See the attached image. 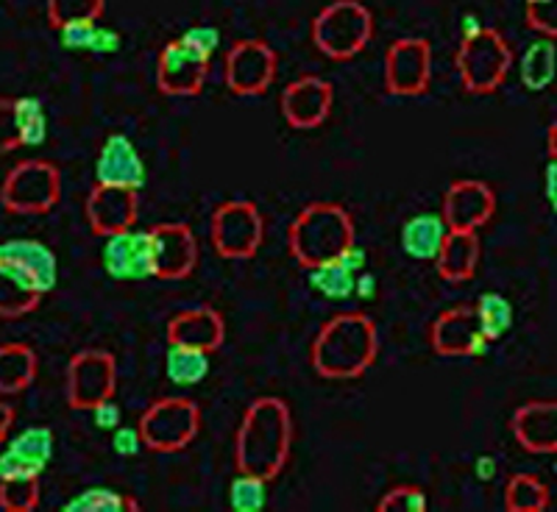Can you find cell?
Masks as SVG:
<instances>
[{"label": "cell", "instance_id": "obj_1", "mask_svg": "<svg viewBox=\"0 0 557 512\" xmlns=\"http://www.w3.org/2000/svg\"><path fill=\"white\" fill-rule=\"evenodd\" d=\"M290 404L276 396H260L246 407L235 435V469L253 474L271 485L287 469L293 451Z\"/></svg>", "mask_w": 557, "mask_h": 512}, {"label": "cell", "instance_id": "obj_2", "mask_svg": "<svg viewBox=\"0 0 557 512\" xmlns=\"http://www.w3.org/2000/svg\"><path fill=\"white\" fill-rule=\"evenodd\" d=\"M380 360V329L366 312H337L310 346V365L321 379H362Z\"/></svg>", "mask_w": 557, "mask_h": 512}, {"label": "cell", "instance_id": "obj_3", "mask_svg": "<svg viewBox=\"0 0 557 512\" xmlns=\"http://www.w3.org/2000/svg\"><path fill=\"white\" fill-rule=\"evenodd\" d=\"M357 242L355 217L343 203L312 201L298 209L287 228V248L305 271L341 260Z\"/></svg>", "mask_w": 557, "mask_h": 512}, {"label": "cell", "instance_id": "obj_4", "mask_svg": "<svg viewBox=\"0 0 557 512\" xmlns=\"http://www.w3.org/2000/svg\"><path fill=\"white\" fill-rule=\"evenodd\" d=\"M374 14L360 0H332L312 17V45L330 62H351L374 37Z\"/></svg>", "mask_w": 557, "mask_h": 512}, {"label": "cell", "instance_id": "obj_5", "mask_svg": "<svg viewBox=\"0 0 557 512\" xmlns=\"http://www.w3.org/2000/svg\"><path fill=\"white\" fill-rule=\"evenodd\" d=\"M455 67L469 96H494L513 70V48L499 28L482 26L476 34L460 39Z\"/></svg>", "mask_w": 557, "mask_h": 512}, {"label": "cell", "instance_id": "obj_6", "mask_svg": "<svg viewBox=\"0 0 557 512\" xmlns=\"http://www.w3.org/2000/svg\"><path fill=\"white\" fill-rule=\"evenodd\" d=\"M62 201V171L51 159H23L0 184V207L12 215H48Z\"/></svg>", "mask_w": 557, "mask_h": 512}, {"label": "cell", "instance_id": "obj_7", "mask_svg": "<svg viewBox=\"0 0 557 512\" xmlns=\"http://www.w3.org/2000/svg\"><path fill=\"white\" fill-rule=\"evenodd\" d=\"M146 451L153 454H178L201 432V407L184 396H165L148 407L137 421Z\"/></svg>", "mask_w": 557, "mask_h": 512}, {"label": "cell", "instance_id": "obj_8", "mask_svg": "<svg viewBox=\"0 0 557 512\" xmlns=\"http://www.w3.org/2000/svg\"><path fill=\"white\" fill-rule=\"evenodd\" d=\"M209 242L223 260H253L265 242V217L246 198H232L215 207L209 217Z\"/></svg>", "mask_w": 557, "mask_h": 512}, {"label": "cell", "instance_id": "obj_9", "mask_svg": "<svg viewBox=\"0 0 557 512\" xmlns=\"http://www.w3.org/2000/svg\"><path fill=\"white\" fill-rule=\"evenodd\" d=\"M117 396V360L107 348H84L70 357L64 371V399L70 410L92 412Z\"/></svg>", "mask_w": 557, "mask_h": 512}, {"label": "cell", "instance_id": "obj_10", "mask_svg": "<svg viewBox=\"0 0 557 512\" xmlns=\"http://www.w3.org/2000/svg\"><path fill=\"white\" fill-rule=\"evenodd\" d=\"M278 73V53L265 39H240L223 57V84L237 98H262Z\"/></svg>", "mask_w": 557, "mask_h": 512}, {"label": "cell", "instance_id": "obj_11", "mask_svg": "<svg viewBox=\"0 0 557 512\" xmlns=\"http://www.w3.org/2000/svg\"><path fill=\"white\" fill-rule=\"evenodd\" d=\"M209 70L212 57L184 37L171 39L157 57V89L168 98H198L209 82Z\"/></svg>", "mask_w": 557, "mask_h": 512}, {"label": "cell", "instance_id": "obj_12", "mask_svg": "<svg viewBox=\"0 0 557 512\" xmlns=\"http://www.w3.org/2000/svg\"><path fill=\"white\" fill-rule=\"evenodd\" d=\"M432 87V45L424 37H401L385 53V92L421 98Z\"/></svg>", "mask_w": 557, "mask_h": 512}, {"label": "cell", "instance_id": "obj_13", "mask_svg": "<svg viewBox=\"0 0 557 512\" xmlns=\"http://www.w3.org/2000/svg\"><path fill=\"white\" fill-rule=\"evenodd\" d=\"M335 87L321 76H298L282 89L278 112L293 132H315L332 117Z\"/></svg>", "mask_w": 557, "mask_h": 512}, {"label": "cell", "instance_id": "obj_14", "mask_svg": "<svg viewBox=\"0 0 557 512\" xmlns=\"http://www.w3.org/2000/svg\"><path fill=\"white\" fill-rule=\"evenodd\" d=\"M430 346L437 357L449 360H480L487 354L491 340L482 335L480 321H476L474 304H460L441 312L430 323Z\"/></svg>", "mask_w": 557, "mask_h": 512}, {"label": "cell", "instance_id": "obj_15", "mask_svg": "<svg viewBox=\"0 0 557 512\" xmlns=\"http://www.w3.org/2000/svg\"><path fill=\"white\" fill-rule=\"evenodd\" d=\"M101 265L112 282L137 285V282H146V278H157V271H153L151 228L132 226L103 237Z\"/></svg>", "mask_w": 557, "mask_h": 512}, {"label": "cell", "instance_id": "obj_16", "mask_svg": "<svg viewBox=\"0 0 557 512\" xmlns=\"http://www.w3.org/2000/svg\"><path fill=\"white\" fill-rule=\"evenodd\" d=\"M151 246L159 282H184L196 273L201 248L187 223H157L151 228Z\"/></svg>", "mask_w": 557, "mask_h": 512}, {"label": "cell", "instance_id": "obj_17", "mask_svg": "<svg viewBox=\"0 0 557 512\" xmlns=\"http://www.w3.org/2000/svg\"><path fill=\"white\" fill-rule=\"evenodd\" d=\"M441 215L451 232H480L496 215L494 187L480 178H457L446 187Z\"/></svg>", "mask_w": 557, "mask_h": 512}, {"label": "cell", "instance_id": "obj_18", "mask_svg": "<svg viewBox=\"0 0 557 512\" xmlns=\"http://www.w3.org/2000/svg\"><path fill=\"white\" fill-rule=\"evenodd\" d=\"M84 217H87L92 235L109 237L114 232L137 226L139 217V192L126 187H109V184H92L87 201H84Z\"/></svg>", "mask_w": 557, "mask_h": 512}, {"label": "cell", "instance_id": "obj_19", "mask_svg": "<svg viewBox=\"0 0 557 512\" xmlns=\"http://www.w3.org/2000/svg\"><path fill=\"white\" fill-rule=\"evenodd\" d=\"M96 184L143 192L148 184V167L132 137L114 132L103 139L96 157Z\"/></svg>", "mask_w": 557, "mask_h": 512}, {"label": "cell", "instance_id": "obj_20", "mask_svg": "<svg viewBox=\"0 0 557 512\" xmlns=\"http://www.w3.org/2000/svg\"><path fill=\"white\" fill-rule=\"evenodd\" d=\"M165 337L173 346H187V348H201L215 354L218 348L226 342V317L215 307L201 304L182 310L168 321Z\"/></svg>", "mask_w": 557, "mask_h": 512}, {"label": "cell", "instance_id": "obj_21", "mask_svg": "<svg viewBox=\"0 0 557 512\" xmlns=\"http://www.w3.org/2000/svg\"><path fill=\"white\" fill-rule=\"evenodd\" d=\"M510 432L516 444L527 454H555L557 451V401L535 399L527 404L516 407L510 417Z\"/></svg>", "mask_w": 557, "mask_h": 512}, {"label": "cell", "instance_id": "obj_22", "mask_svg": "<svg viewBox=\"0 0 557 512\" xmlns=\"http://www.w3.org/2000/svg\"><path fill=\"white\" fill-rule=\"evenodd\" d=\"M53 446L57 440H53L51 426H32V429L9 437L3 444V454H0V476H42L53 460Z\"/></svg>", "mask_w": 557, "mask_h": 512}, {"label": "cell", "instance_id": "obj_23", "mask_svg": "<svg viewBox=\"0 0 557 512\" xmlns=\"http://www.w3.org/2000/svg\"><path fill=\"white\" fill-rule=\"evenodd\" d=\"M482 257V240L476 232H451L446 235L444 248L437 253V260L432 265L437 267V276L449 282V285H466L471 282L480 267Z\"/></svg>", "mask_w": 557, "mask_h": 512}, {"label": "cell", "instance_id": "obj_24", "mask_svg": "<svg viewBox=\"0 0 557 512\" xmlns=\"http://www.w3.org/2000/svg\"><path fill=\"white\" fill-rule=\"evenodd\" d=\"M0 260L14 262L28 276L37 282L39 290L48 292L57 290L59 285V260L51 248L39 240H3L0 242Z\"/></svg>", "mask_w": 557, "mask_h": 512}, {"label": "cell", "instance_id": "obj_25", "mask_svg": "<svg viewBox=\"0 0 557 512\" xmlns=\"http://www.w3.org/2000/svg\"><path fill=\"white\" fill-rule=\"evenodd\" d=\"M45 292L37 282L14 262L0 260V317L3 321H17L26 317L42 304Z\"/></svg>", "mask_w": 557, "mask_h": 512}, {"label": "cell", "instance_id": "obj_26", "mask_svg": "<svg viewBox=\"0 0 557 512\" xmlns=\"http://www.w3.org/2000/svg\"><path fill=\"white\" fill-rule=\"evenodd\" d=\"M449 226L441 212H424V215L407 217L401 226V251L412 262H435L444 248Z\"/></svg>", "mask_w": 557, "mask_h": 512}, {"label": "cell", "instance_id": "obj_27", "mask_svg": "<svg viewBox=\"0 0 557 512\" xmlns=\"http://www.w3.org/2000/svg\"><path fill=\"white\" fill-rule=\"evenodd\" d=\"M39 357L26 342L0 346V396H20L37 382Z\"/></svg>", "mask_w": 557, "mask_h": 512}, {"label": "cell", "instance_id": "obj_28", "mask_svg": "<svg viewBox=\"0 0 557 512\" xmlns=\"http://www.w3.org/2000/svg\"><path fill=\"white\" fill-rule=\"evenodd\" d=\"M521 87L530 92H544L557 82V45L555 39L539 37L527 45V51L519 59Z\"/></svg>", "mask_w": 557, "mask_h": 512}, {"label": "cell", "instance_id": "obj_29", "mask_svg": "<svg viewBox=\"0 0 557 512\" xmlns=\"http://www.w3.org/2000/svg\"><path fill=\"white\" fill-rule=\"evenodd\" d=\"M209 357L212 354L201 351V348L173 346V342H168L165 376L178 387L201 385L209 376Z\"/></svg>", "mask_w": 557, "mask_h": 512}, {"label": "cell", "instance_id": "obj_30", "mask_svg": "<svg viewBox=\"0 0 557 512\" xmlns=\"http://www.w3.org/2000/svg\"><path fill=\"white\" fill-rule=\"evenodd\" d=\"M552 504L549 487L535 474H513L505 485L507 512H546Z\"/></svg>", "mask_w": 557, "mask_h": 512}, {"label": "cell", "instance_id": "obj_31", "mask_svg": "<svg viewBox=\"0 0 557 512\" xmlns=\"http://www.w3.org/2000/svg\"><path fill=\"white\" fill-rule=\"evenodd\" d=\"M474 312H476V321H480V329L482 335L487 337L491 342L502 340L507 332L513 329V304L507 301V296L496 290H487L482 292L480 298L474 301Z\"/></svg>", "mask_w": 557, "mask_h": 512}, {"label": "cell", "instance_id": "obj_32", "mask_svg": "<svg viewBox=\"0 0 557 512\" xmlns=\"http://www.w3.org/2000/svg\"><path fill=\"white\" fill-rule=\"evenodd\" d=\"M42 476L12 474L0 476V510L3 512H34L42 499Z\"/></svg>", "mask_w": 557, "mask_h": 512}, {"label": "cell", "instance_id": "obj_33", "mask_svg": "<svg viewBox=\"0 0 557 512\" xmlns=\"http://www.w3.org/2000/svg\"><path fill=\"white\" fill-rule=\"evenodd\" d=\"M357 276L351 267L343 265L341 260L326 262L321 267H310V285L312 290L321 292L323 298H330V301H346L357 292Z\"/></svg>", "mask_w": 557, "mask_h": 512}, {"label": "cell", "instance_id": "obj_34", "mask_svg": "<svg viewBox=\"0 0 557 512\" xmlns=\"http://www.w3.org/2000/svg\"><path fill=\"white\" fill-rule=\"evenodd\" d=\"M64 512H139V504L134 496L117 494L112 487H87L78 496L62 507Z\"/></svg>", "mask_w": 557, "mask_h": 512}, {"label": "cell", "instance_id": "obj_35", "mask_svg": "<svg viewBox=\"0 0 557 512\" xmlns=\"http://www.w3.org/2000/svg\"><path fill=\"white\" fill-rule=\"evenodd\" d=\"M45 12L51 28L70 26V23H84V20H98L107 12V0H45Z\"/></svg>", "mask_w": 557, "mask_h": 512}, {"label": "cell", "instance_id": "obj_36", "mask_svg": "<svg viewBox=\"0 0 557 512\" xmlns=\"http://www.w3.org/2000/svg\"><path fill=\"white\" fill-rule=\"evenodd\" d=\"M268 501V482L253 474H240L228 485V507L235 512H262Z\"/></svg>", "mask_w": 557, "mask_h": 512}, {"label": "cell", "instance_id": "obj_37", "mask_svg": "<svg viewBox=\"0 0 557 512\" xmlns=\"http://www.w3.org/2000/svg\"><path fill=\"white\" fill-rule=\"evenodd\" d=\"M20 126H23V146H42L48 137V117L39 98H17Z\"/></svg>", "mask_w": 557, "mask_h": 512}, {"label": "cell", "instance_id": "obj_38", "mask_svg": "<svg viewBox=\"0 0 557 512\" xmlns=\"http://www.w3.org/2000/svg\"><path fill=\"white\" fill-rule=\"evenodd\" d=\"M430 510V499L421 487L416 485H396L391 487L380 501H376V512H426Z\"/></svg>", "mask_w": 557, "mask_h": 512}, {"label": "cell", "instance_id": "obj_39", "mask_svg": "<svg viewBox=\"0 0 557 512\" xmlns=\"http://www.w3.org/2000/svg\"><path fill=\"white\" fill-rule=\"evenodd\" d=\"M23 146L17 98H0V153H12Z\"/></svg>", "mask_w": 557, "mask_h": 512}, {"label": "cell", "instance_id": "obj_40", "mask_svg": "<svg viewBox=\"0 0 557 512\" xmlns=\"http://www.w3.org/2000/svg\"><path fill=\"white\" fill-rule=\"evenodd\" d=\"M527 28L539 37L557 39V0H532L524 3Z\"/></svg>", "mask_w": 557, "mask_h": 512}, {"label": "cell", "instance_id": "obj_41", "mask_svg": "<svg viewBox=\"0 0 557 512\" xmlns=\"http://www.w3.org/2000/svg\"><path fill=\"white\" fill-rule=\"evenodd\" d=\"M98 23L92 20H84V23H70V26L59 28V39L67 51H89L92 53V45H96Z\"/></svg>", "mask_w": 557, "mask_h": 512}, {"label": "cell", "instance_id": "obj_42", "mask_svg": "<svg viewBox=\"0 0 557 512\" xmlns=\"http://www.w3.org/2000/svg\"><path fill=\"white\" fill-rule=\"evenodd\" d=\"M112 451L117 457H137L139 451H146L137 426H117L112 435Z\"/></svg>", "mask_w": 557, "mask_h": 512}, {"label": "cell", "instance_id": "obj_43", "mask_svg": "<svg viewBox=\"0 0 557 512\" xmlns=\"http://www.w3.org/2000/svg\"><path fill=\"white\" fill-rule=\"evenodd\" d=\"M182 37L187 39L193 48H198V51L207 53V57H215L218 45H221V32L212 26H193L190 32H184Z\"/></svg>", "mask_w": 557, "mask_h": 512}, {"label": "cell", "instance_id": "obj_44", "mask_svg": "<svg viewBox=\"0 0 557 512\" xmlns=\"http://www.w3.org/2000/svg\"><path fill=\"white\" fill-rule=\"evenodd\" d=\"M121 34L112 32V28H103L98 26V34H96V45H92V53H98V57H112V53L121 51Z\"/></svg>", "mask_w": 557, "mask_h": 512}, {"label": "cell", "instance_id": "obj_45", "mask_svg": "<svg viewBox=\"0 0 557 512\" xmlns=\"http://www.w3.org/2000/svg\"><path fill=\"white\" fill-rule=\"evenodd\" d=\"M92 415H96V426L98 429H109L114 432L117 426H121V410H117V404L112 401H103V404H98L96 410H92Z\"/></svg>", "mask_w": 557, "mask_h": 512}, {"label": "cell", "instance_id": "obj_46", "mask_svg": "<svg viewBox=\"0 0 557 512\" xmlns=\"http://www.w3.org/2000/svg\"><path fill=\"white\" fill-rule=\"evenodd\" d=\"M544 196L546 203L552 207V212L557 215V159H549L544 167Z\"/></svg>", "mask_w": 557, "mask_h": 512}, {"label": "cell", "instance_id": "obj_47", "mask_svg": "<svg viewBox=\"0 0 557 512\" xmlns=\"http://www.w3.org/2000/svg\"><path fill=\"white\" fill-rule=\"evenodd\" d=\"M14 421H17V410H14L9 401H0V449H3V444L12 437Z\"/></svg>", "mask_w": 557, "mask_h": 512}, {"label": "cell", "instance_id": "obj_48", "mask_svg": "<svg viewBox=\"0 0 557 512\" xmlns=\"http://www.w3.org/2000/svg\"><path fill=\"white\" fill-rule=\"evenodd\" d=\"M474 471H476V476H480L482 482H491L496 476V460L494 457H480V460H476V465H474Z\"/></svg>", "mask_w": 557, "mask_h": 512}, {"label": "cell", "instance_id": "obj_49", "mask_svg": "<svg viewBox=\"0 0 557 512\" xmlns=\"http://www.w3.org/2000/svg\"><path fill=\"white\" fill-rule=\"evenodd\" d=\"M546 153L549 159H557V121H552L546 128Z\"/></svg>", "mask_w": 557, "mask_h": 512}, {"label": "cell", "instance_id": "obj_50", "mask_svg": "<svg viewBox=\"0 0 557 512\" xmlns=\"http://www.w3.org/2000/svg\"><path fill=\"white\" fill-rule=\"evenodd\" d=\"M480 28H482V23H480V20H476L474 14H469V17L462 20V28H460V34H462V37H469V34H476V32H480Z\"/></svg>", "mask_w": 557, "mask_h": 512}, {"label": "cell", "instance_id": "obj_51", "mask_svg": "<svg viewBox=\"0 0 557 512\" xmlns=\"http://www.w3.org/2000/svg\"><path fill=\"white\" fill-rule=\"evenodd\" d=\"M552 457H555V462H552V471H555V476H557V451Z\"/></svg>", "mask_w": 557, "mask_h": 512}, {"label": "cell", "instance_id": "obj_52", "mask_svg": "<svg viewBox=\"0 0 557 512\" xmlns=\"http://www.w3.org/2000/svg\"><path fill=\"white\" fill-rule=\"evenodd\" d=\"M524 3H532V0H524Z\"/></svg>", "mask_w": 557, "mask_h": 512}]
</instances>
